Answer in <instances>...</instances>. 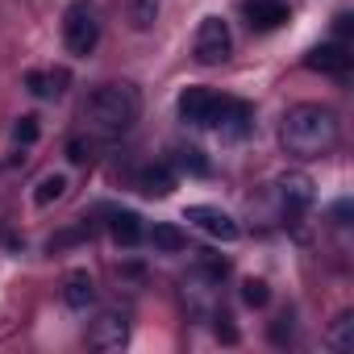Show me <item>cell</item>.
Wrapping results in <instances>:
<instances>
[{
  "label": "cell",
  "mask_w": 354,
  "mask_h": 354,
  "mask_svg": "<svg viewBox=\"0 0 354 354\" xmlns=\"http://www.w3.org/2000/svg\"><path fill=\"white\" fill-rule=\"evenodd\" d=\"M184 221H192L196 230H205L209 238H217V242H238V221L225 213V209H217V205H188L184 209Z\"/></svg>",
  "instance_id": "7"
},
{
  "label": "cell",
  "mask_w": 354,
  "mask_h": 354,
  "mask_svg": "<svg viewBox=\"0 0 354 354\" xmlns=\"http://www.w3.org/2000/svg\"><path fill=\"white\" fill-rule=\"evenodd\" d=\"M138 113H142V96H138V88L125 84V80H121V84H100V88H92L88 100H84V121H88L92 129L109 133V138L129 133L133 121H138Z\"/></svg>",
  "instance_id": "2"
},
{
  "label": "cell",
  "mask_w": 354,
  "mask_h": 354,
  "mask_svg": "<svg viewBox=\"0 0 354 354\" xmlns=\"http://www.w3.org/2000/svg\"><path fill=\"white\" fill-rule=\"evenodd\" d=\"M63 46L75 59H88L100 46V9L92 0H71L63 13Z\"/></svg>",
  "instance_id": "3"
},
{
  "label": "cell",
  "mask_w": 354,
  "mask_h": 354,
  "mask_svg": "<svg viewBox=\"0 0 354 354\" xmlns=\"http://www.w3.org/2000/svg\"><path fill=\"white\" fill-rule=\"evenodd\" d=\"M180 121L184 125H196V129H213V121H217V109H221V96L217 92H209V88H188V92H180Z\"/></svg>",
  "instance_id": "5"
},
{
  "label": "cell",
  "mask_w": 354,
  "mask_h": 354,
  "mask_svg": "<svg viewBox=\"0 0 354 354\" xmlns=\"http://www.w3.org/2000/svg\"><path fill=\"white\" fill-rule=\"evenodd\" d=\"M217 337H221V342H225V346H234V342H238V329H234V325H230V317H225V313H221V317H217Z\"/></svg>",
  "instance_id": "26"
},
{
  "label": "cell",
  "mask_w": 354,
  "mask_h": 354,
  "mask_svg": "<svg viewBox=\"0 0 354 354\" xmlns=\"http://www.w3.org/2000/svg\"><path fill=\"white\" fill-rule=\"evenodd\" d=\"M180 167H184V171H192V175H209V158H205L201 150H192V146H188V150H180Z\"/></svg>",
  "instance_id": "23"
},
{
  "label": "cell",
  "mask_w": 354,
  "mask_h": 354,
  "mask_svg": "<svg viewBox=\"0 0 354 354\" xmlns=\"http://www.w3.org/2000/svg\"><path fill=\"white\" fill-rule=\"evenodd\" d=\"M109 230H113L117 246H138L142 234H146V230H142V217L129 213V209H125V213H113V225H109Z\"/></svg>",
  "instance_id": "15"
},
{
  "label": "cell",
  "mask_w": 354,
  "mask_h": 354,
  "mask_svg": "<svg viewBox=\"0 0 354 354\" xmlns=\"http://www.w3.org/2000/svg\"><path fill=\"white\" fill-rule=\"evenodd\" d=\"M63 192H67V175L50 171V175H42L38 188H34V205H38V209H50L55 201H63Z\"/></svg>",
  "instance_id": "17"
},
{
  "label": "cell",
  "mask_w": 354,
  "mask_h": 354,
  "mask_svg": "<svg viewBox=\"0 0 354 354\" xmlns=\"http://www.w3.org/2000/svg\"><path fill=\"white\" fill-rule=\"evenodd\" d=\"M38 133H42V125H38V117H34V113L17 117V125H13V138H17V146H34V142H38Z\"/></svg>",
  "instance_id": "20"
},
{
  "label": "cell",
  "mask_w": 354,
  "mask_h": 354,
  "mask_svg": "<svg viewBox=\"0 0 354 354\" xmlns=\"http://www.w3.org/2000/svg\"><path fill=\"white\" fill-rule=\"evenodd\" d=\"M158 9H162V0H125V17L133 30H150L158 21Z\"/></svg>",
  "instance_id": "18"
},
{
  "label": "cell",
  "mask_w": 354,
  "mask_h": 354,
  "mask_svg": "<svg viewBox=\"0 0 354 354\" xmlns=\"http://www.w3.org/2000/svg\"><path fill=\"white\" fill-rule=\"evenodd\" d=\"M279 201H283V213H288V217H300V213L313 205V180H308L304 171L279 175Z\"/></svg>",
  "instance_id": "8"
},
{
  "label": "cell",
  "mask_w": 354,
  "mask_h": 354,
  "mask_svg": "<svg viewBox=\"0 0 354 354\" xmlns=\"http://www.w3.org/2000/svg\"><path fill=\"white\" fill-rule=\"evenodd\" d=\"M304 63H308L313 71H325V75H346L354 59H350L346 42H325V46H313Z\"/></svg>",
  "instance_id": "10"
},
{
  "label": "cell",
  "mask_w": 354,
  "mask_h": 354,
  "mask_svg": "<svg viewBox=\"0 0 354 354\" xmlns=\"http://www.w3.org/2000/svg\"><path fill=\"white\" fill-rule=\"evenodd\" d=\"M271 342H279V346H283V342H292V313H288V317H279V321L271 325Z\"/></svg>",
  "instance_id": "25"
},
{
  "label": "cell",
  "mask_w": 354,
  "mask_h": 354,
  "mask_svg": "<svg viewBox=\"0 0 354 354\" xmlns=\"http://www.w3.org/2000/svg\"><path fill=\"white\" fill-rule=\"evenodd\" d=\"M150 246H154L158 254H180V250L188 246V238H184L180 225H167V221H162V225L150 230Z\"/></svg>",
  "instance_id": "16"
},
{
  "label": "cell",
  "mask_w": 354,
  "mask_h": 354,
  "mask_svg": "<svg viewBox=\"0 0 354 354\" xmlns=\"http://www.w3.org/2000/svg\"><path fill=\"white\" fill-rule=\"evenodd\" d=\"M242 300H246L250 308H267V300H271V288H267L263 279H246V283H242Z\"/></svg>",
  "instance_id": "22"
},
{
  "label": "cell",
  "mask_w": 354,
  "mask_h": 354,
  "mask_svg": "<svg viewBox=\"0 0 354 354\" xmlns=\"http://www.w3.org/2000/svg\"><path fill=\"white\" fill-rule=\"evenodd\" d=\"M192 55H196V63H205V67L225 63V59L234 55V34H230V26H225L221 17H205L201 30H196V46H192Z\"/></svg>",
  "instance_id": "4"
},
{
  "label": "cell",
  "mask_w": 354,
  "mask_h": 354,
  "mask_svg": "<svg viewBox=\"0 0 354 354\" xmlns=\"http://www.w3.org/2000/svg\"><path fill=\"white\" fill-rule=\"evenodd\" d=\"M125 342H129V313H121V308H104L88 329L92 350H121Z\"/></svg>",
  "instance_id": "6"
},
{
  "label": "cell",
  "mask_w": 354,
  "mask_h": 354,
  "mask_svg": "<svg viewBox=\"0 0 354 354\" xmlns=\"http://www.w3.org/2000/svg\"><path fill=\"white\" fill-rule=\"evenodd\" d=\"M63 304L67 308H92L96 304V279L88 271H67V279H63Z\"/></svg>",
  "instance_id": "12"
},
{
  "label": "cell",
  "mask_w": 354,
  "mask_h": 354,
  "mask_svg": "<svg viewBox=\"0 0 354 354\" xmlns=\"http://www.w3.org/2000/svg\"><path fill=\"white\" fill-rule=\"evenodd\" d=\"M329 350H337V354H350L354 350V313H342L329 325Z\"/></svg>",
  "instance_id": "19"
},
{
  "label": "cell",
  "mask_w": 354,
  "mask_h": 354,
  "mask_svg": "<svg viewBox=\"0 0 354 354\" xmlns=\"http://www.w3.org/2000/svg\"><path fill=\"white\" fill-rule=\"evenodd\" d=\"M138 188L146 192V196H171L175 192V171L167 167V162H154V167H146L142 175H138Z\"/></svg>",
  "instance_id": "13"
},
{
  "label": "cell",
  "mask_w": 354,
  "mask_h": 354,
  "mask_svg": "<svg viewBox=\"0 0 354 354\" xmlns=\"http://www.w3.org/2000/svg\"><path fill=\"white\" fill-rule=\"evenodd\" d=\"M250 121H254V109H250L246 100L221 96V109H217V121H213V129H221L225 138H242V133L250 129Z\"/></svg>",
  "instance_id": "9"
},
{
  "label": "cell",
  "mask_w": 354,
  "mask_h": 354,
  "mask_svg": "<svg viewBox=\"0 0 354 354\" xmlns=\"http://www.w3.org/2000/svg\"><path fill=\"white\" fill-rule=\"evenodd\" d=\"M342 138V121L329 104H292L283 113V125H279V142L292 158H321L337 146Z\"/></svg>",
  "instance_id": "1"
},
{
  "label": "cell",
  "mask_w": 354,
  "mask_h": 354,
  "mask_svg": "<svg viewBox=\"0 0 354 354\" xmlns=\"http://www.w3.org/2000/svg\"><path fill=\"white\" fill-rule=\"evenodd\" d=\"M67 158H71V162H92V158H96V146L84 142V138H75V142H67Z\"/></svg>",
  "instance_id": "24"
},
{
  "label": "cell",
  "mask_w": 354,
  "mask_h": 354,
  "mask_svg": "<svg viewBox=\"0 0 354 354\" xmlns=\"http://www.w3.org/2000/svg\"><path fill=\"white\" fill-rule=\"evenodd\" d=\"M63 84H67V71H30V75H26V88H30L34 96H42V100L63 96Z\"/></svg>",
  "instance_id": "14"
},
{
  "label": "cell",
  "mask_w": 354,
  "mask_h": 354,
  "mask_svg": "<svg viewBox=\"0 0 354 354\" xmlns=\"http://www.w3.org/2000/svg\"><path fill=\"white\" fill-rule=\"evenodd\" d=\"M84 238H92V225H88V221H80L75 230L55 234V238H50V254H55V250H63V246H75V242H84Z\"/></svg>",
  "instance_id": "21"
},
{
  "label": "cell",
  "mask_w": 354,
  "mask_h": 354,
  "mask_svg": "<svg viewBox=\"0 0 354 354\" xmlns=\"http://www.w3.org/2000/svg\"><path fill=\"white\" fill-rule=\"evenodd\" d=\"M242 13L254 30H279L288 21V5L283 0H242Z\"/></svg>",
  "instance_id": "11"
}]
</instances>
